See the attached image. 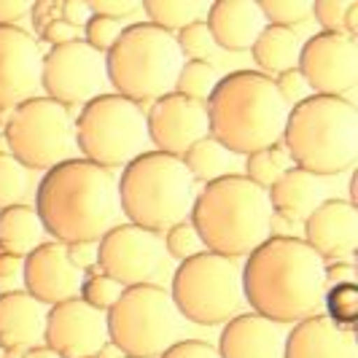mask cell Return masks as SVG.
<instances>
[{
  "mask_svg": "<svg viewBox=\"0 0 358 358\" xmlns=\"http://www.w3.org/2000/svg\"><path fill=\"white\" fill-rule=\"evenodd\" d=\"M22 358H59L54 353L52 348H46V345H36V348H30V350H24Z\"/></svg>",
  "mask_w": 358,
  "mask_h": 358,
  "instance_id": "f907efd6",
  "label": "cell"
},
{
  "mask_svg": "<svg viewBox=\"0 0 358 358\" xmlns=\"http://www.w3.org/2000/svg\"><path fill=\"white\" fill-rule=\"evenodd\" d=\"M141 8L148 17V24L173 36L194 22H202L208 14V3L202 0H143Z\"/></svg>",
  "mask_w": 358,
  "mask_h": 358,
  "instance_id": "83f0119b",
  "label": "cell"
},
{
  "mask_svg": "<svg viewBox=\"0 0 358 358\" xmlns=\"http://www.w3.org/2000/svg\"><path fill=\"white\" fill-rule=\"evenodd\" d=\"M323 294V259L302 237L269 234L243 264V296L251 313L280 326L321 315Z\"/></svg>",
  "mask_w": 358,
  "mask_h": 358,
  "instance_id": "6da1fadb",
  "label": "cell"
},
{
  "mask_svg": "<svg viewBox=\"0 0 358 358\" xmlns=\"http://www.w3.org/2000/svg\"><path fill=\"white\" fill-rule=\"evenodd\" d=\"M41 41L52 43V49L54 46H65V43H73V41H81V30L68 24V22H62V19H57L49 27L41 30Z\"/></svg>",
  "mask_w": 358,
  "mask_h": 358,
  "instance_id": "b9f144b4",
  "label": "cell"
},
{
  "mask_svg": "<svg viewBox=\"0 0 358 358\" xmlns=\"http://www.w3.org/2000/svg\"><path fill=\"white\" fill-rule=\"evenodd\" d=\"M162 234L122 221L97 240V269H103L124 288L151 283L164 267Z\"/></svg>",
  "mask_w": 358,
  "mask_h": 358,
  "instance_id": "4fadbf2b",
  "label": "cell"
},
{
  "mask_svg": "<svg viewBox=\"0 0 358 358\" xmlns=\"http://www.w3.org/2000/svg\"><path fill=\"white\" fill-rule=\"evenodd\" d=\"M283 326L259 313H240L224 323L215 353L218 358H283Z\"/></svg>",
  "mask_w": 358,
  "mask_h": 358,
  "instance_id": "ffe728a7",
  "label": "cell"
},
{
  "mask_svg": "<svg viewBox=\"0 0 358 358\" xmlns=\"http://www.w3.org/2000/svg\"><path fill=\"white\" fill-rule=\"evenodd\" d=\"M342 36L353 38L358 36V3H350L348 11H345V19H342Z\"/></svg>",
  "mask_w": 358,
  "mask_h": 358,
  "instance_id": "681fc988",
  "label": "cell"
},
{
  "mask_svg": "<svg viewBox=\"0 0 358 358\" xmlns=\"http://www.w3.org/2000/svg\"><path fill=\"white\" fill-rule=\"evenodd\" d=\"M283 358H356L353 331H342L326 315L294 323L283 342Z\"/></svg>",
  "mask_w": 358,
  "mask_h": 358,
  "instance_id": "603a6c76",
  "label": "cell"
},
{
  "mask_svg": "<svg viewBox=\"0 0 358 358\" xmlns=\"http://www.w3.org/2000/svg\"><path fill=\"white\" fill-rule=\"evenodd\" d=\"M176 43H178L183 59H194V62H210L215 49H218L213 36H210V30H208V24H205V19L178 30L176 33Z\"/></svg>",
  "mask_w": 358,
  "mask_h": 358,
  "instance_id": "836d02e7",
  "label": "cell"
},
{
  "mask_svg": "<svg viewBox=\"0 0 358 358\" xmlns=\"http://www.w3.org/2000/svg\"><path fill=\"white\" fill-rule=\"evenodd\" d=\"M189 221L202 237L205 251L229 259L248 256L272 234L267 192L237 173L208 183L194 199Z\"/></svg>",
  "mask_w": 358,
  "mask_h": 358,
  "instance_id": "277c9868",
  "label": "cell"
},
{
  "mask_svg": "<svg viewBox=\"0 0 358 358\" xmlns=\"http://www.w3.org/2000/svg\"><path fill=\"white\" fill-rule=\"evenodd\" d=\"M280 143L294 167L326 178L348 173L358 159V110L345 97L310 94L288 108Z\"/></svg>",
  "mask_w": 358,
  "mask_h": 358,
  "instance_id": "5b68a950",
  "label": "cell"
},
{
  "mask_svg": "<svg viewBox=\"0 0 358 358\" xmlns=\"http://www.w3.org/2000/svg\"><path fill=\"white\" fill-rule=\"evenodd\" d=\"M145 127L151 145L170 157H183L189 145L210 135L205 103L189 100L178 92H170L151 103L145 110Z\"/></svg>",
  "mask_w": 358,
  "mask_h": 358,
  "instance_id": "e0dca14e",
  "label": "cell"
},
{
  "mask_svg": "<svg viewBox=\"0 0 358 358\" xmlns=\"http://www.w3.org/2000/svg\"><path fill=\"white\" fill-rule=\"evenodd\" d=\"M189 176L194 178V183H213L218 178L232 176L234 170V154L215 141L213 135H205L202 141H197L194 145L186 148V154L180 157Z\"/></svg>",
  "mask_w": 358,
  "mask_h": 358,
  "instance_id": "4316f807",
  "label": "cell"
},
{
  "mask_svg": "<svg viewBox=\"0 0 358 358\" xmlns=\"http://www.w3.org/2000/svg\"><path fill=\"white\" fill-rule=\"evenodd\" d=\"M84 272L76 269L68 259V251L62 243H41L36 251L24 256L22 267V283L30 296L46 307L76 299L81 291Z\"/></svg>",
  "mask_w": 358,
  "mask_h": 358,
  "instance_id": "ac0fdd59",
  "label": "cell"
},
{
  "mask_svg": "<svg viewBox=\"0 0 358 358\" xmlns=\"http://www.w3.org/2000/svg\"><path fill=\"white\" fill-rule=\"evenodd\" d=\"M24 14H30V3L27 0H6V3H0V27L3 24H17Z\"/></svg>",
  "mask_w": 358,
  "mask_h": 358,
  "instance_id": "c3c4849f",
  "label": "cell"
},
{
  "mask_svg": "<svg viewBox=\"0 0 358 358\" xmlns=\"http://www.w3.org/2000/svg\"><path fill=\"white\" fill-rule=\"evenodd\" d=\"M350 0H315L313 3V14L323 24V33H342V19L348 11Z\"/></svg>",
  "mask_w": 358,
  "mask_h": 358,
  "instance_id": "f35d334b",
  "label": "cell"
},
{
  "mask_svg": "<svg viewBox=\"0 0 358 358\" xmlns=\"http://www.w3.org/2000/svg\"><path fill=\"white\" fill-rule=\"evenodd\" d=\"M326 318L342 331H353L358 321V288L356 283L348 286H329L323 294Z\"/></svg>",
  "mask_w": 358,
  "mask_h": 358,
  "instance_id": "4dcf8cb0",
  "label": "cell"
},
{
  "mask_svg": "<svg viewBox=\"0 0 358 358\" xmlns=\"http://www.w3.org/2000/svg\"><path fill=\"white\" fill-rule=\"evenodd\" d=\"M27 186H30L27 170L11 154L0 157V210H6L11 205H22Z\"/></svg>",
  "mask_w": 358,
  "mask_h": 358,
  "instance_id": "d6a6232c",
  "label": "cell"
},
{
  "mask_svg": "<svg viewBox=\"0 0 358 358\" xmlns=\"http://www.w3.org/2000/svg\"><path fill=\"white\" fill-rule=\"evenodd\" d=\"M170 299L180 318L197 326H218L240 315L243 296V267L237 259L202 251L186 262L170 280Z\"/></svg>",
  "mask_w": 358,
  "mask_h": 358,
  "instance_id": "ba28073f",
  "label": "cell"
},
{
  "mask_svg": "<svg viewBox=\"0 0 358 358\" xmlns=\"http://www.w3.org/2000/svg\"><path fill=\"white\" fill-rule=\"evenodd\" d=\"M30 17H33L36 30L41 33L52 22L62 19V0H38L36 6H30Z\"/></svg>",
  "mask_w": 358,
  "mask_h": 358,
  "instance_id": "ee69618b",
  "label": "cell"
},
{
  "mask_svg": "<svg viewBox=\"0 0 358 358\" xmlns=\"http://www.w3.org/2000/svg\"><path fill=\"white\" fill-rule=\"evenodd\" d=\"M197 183L189 176L180 157L145 151L122 167L119 202L127 224L164 234L170 227L192 215Z\"/></svg>",
  "mask_w": 358,
  "mask_h": 358,
  "instance_id": "8992f818",
  "label": "cell"
},
{
  "mask_svg": "<svg viewBox=\"0 0 358 358\" xmlns=\"http://www.w3.org/2000/svg\"><path fill=\"white\" fill-rule=\"evenodd\" d=\"M92 19L90 3L87 0H62V22L84 30V24Z\"/></svg>",
  "mask_w": 358,
  "mask_h": 358,
  "instance_id": "bcb514c9",
  "label": "cell"
},
{
  "mask_svg": "<svg viewBox=\"0 0 358 358\" xmlns=\"http://www.w3.org/2000/svg\"><path fill=\"white\" fill-rule=\"evenodd\" d=\"M205 108L210 135L234 157L278 145L288 119L275 81L259 71H234L218 78Z\"/></svg>",
  "mask_w": 358,
  "mask_h": 358,
  "instance_id": "3957f363",
  "label": "cell"
},
{
  "mask_svg": "<svg viewBox=\"0 0 358 358\" xmlns=\"http://www.w3.org/2000/svg\"><path fill=\"white\" fill-rule=\"evenodd\" d=\"M267 197L272 215H278L286 224H305L307 215L321 202H326V186L318 176L291 164L267 189Z\"/></svg>",
  "mask_w": 358,
  "mask_h": 358,
  "instance_id": "cb8c5ba5",
  "label": "cell"
},
{
  "mask_svg": "<svg viewBox=\"0 0 358 358\" xmlns=\"http://www.w3.org/2000/svg\"><path fill=\"white\" fill-rule=\"evenodd\" d=\"M141 8L138 0H90L92 17H108V19H127Z\"/></svg>",
  "mask_w": 358,
  "mask_h": 358,
  "instance_id": "ab89813d",
  "label": "cell"
},
{
  "mask_svg": "<svg viewBox=\"0 0 358 358\" xmlns=\"http://www.w3.org/2000/svg\"><path fill=\"white\" fill-rule=\"evenodd\" d=\"M272 81H275V90L280 94V100H283L288 108L299 106L302 100H307V97L313 94V90H310V84L305 81V76L299 73V68H291V71L280 73V76H275Z\"/></svg>",
  "mask_w": 358,
  "mask_h": 358,
  "instance_id": "74e56055",
  "label": "cell"
},
{
  "mask_svg": "<svg viewBox=\"0 0 358 358\" xmlns=\"http://www.w3.org/2000/svg\"><path fill=\"white\" fill-rule=\"evenodd\" d=\"M218 84V73L210 62H194V59H183L180 73L176 78V92L189 97V100H197V103H208L210 92Z\"/></svg>",
  "mask_w": 358,
  "mask_h": 358,
  "instance_id": "f546056e",
  "label": "cell"
},
{
  "mask_svg": "<svg viewBox=\"0 0 358 358\" xmlns=\"http://www.w3.org/2000/svg\"><path fill=\"white\" fill-rule=\"evenodd\" d=\"M43 237H46V229L38 218L36 208L22 202L0 210V251L24 259L43 243Z\"/></svg>",
  "mask_w": 358,
  "mask_h": 358,
  "instance_id": "484cf974",
  "label": "cell"
},
{
  "mask_svg": "<svg viewBox=\"0 0 358 358\" xmlns=\"http://www.w3.org/2000/svg\"><path fill=\"white\" fill-rule=\"evenodd\" d=\"M205 24L218 49L251 52L256 38L267 27V19L256 0H215L208 6Z\"/></svg>",
  "mask_w": 358,
  "mask_h": 358,
  "instance_id": "44dd1931",
  "label": "cell"
},
{
  "mask_svg": "<svg viewBox=\"0 0 358 358\" xmlns=\"http://www.w3.org/2000/svg\"><path fill=\"white\" fill-rule=\"evenodd\" d=\"M296 68L313 94L345 97L358 84V43L342 33H318L302 43Z\"/></svg>",
  "mask_w": 358,
  "mask_h": 358,
  "instance_id": "5bb4252c",
  "label": "cell"
},
{
  "mask_svg": "<svg viewBox=\"0 0 358 358\" xmlns=\"http://www.w3.org/2000/svg\"><path fill=\"white\" fill-rule=\"evenodd\" d=\"M183 65L176 36L159 27L138 22L122 30L116 43L106 52V78L113 94L138 106L154 103L176 92V78Z\"/></svg>",
  "mask_w": 358,
  "mask_h": 358,
  "instance_id": "52a82bcc",
  "label": "cell"
},
{
  "mask_svg": "<svg viewBox=\"0 0 358 358\" xmlns=\"http://www.w3.org/2000/svg\"><path fill=\"white\" fill-rule=\"evenodd\" d=\"M73 129L81 159L108 170L127 167L151 145L143 106L119 94H100L87 103L73 122Z\"/></svg>",
  "mask_w": 358,
  "mask_h": 358,
  "instance_id": "9c48e42d",
  "label": "cell"
},
{
  "mask_svg": "<svg viewBox=\"0 0 358 358\" xmlns=\"http://www.w3.org/2000/svg\"><path fill=\"white\" fill-rule=\"evenodd\" d=\"M288 162L291 159H288L286 148L280 143L269 145V148H262V151H253V154L245 157V178L251 180V183H256L259 189L267 192L269 186L291 167Z\"/></svg>",
  "mask_w": 358,
  "mask_h": 358,
  "instance_id": "f1b7e54d",
  "label": "cell"
},
{
  "mask_svg": "<svg viewBox=\"0 0 358 358\" xmlns=\"http://www.w3.org/2000/svg\"><path fill=\"white\" fill-rule=\"evenodd\" d=\"M180 318L170 291L157 283L124 288L106 313L108 342L129 358H159L180 340Z\"/></svg>",
  "mask_w": 358,
  "mask_h": 358,
  "instance_id": "30bf717a",
  "label": "cell"
},
{
  "mask_svg": "<svg viewBox=\"0 0 358 358\" xmlns=\"http://www.w3.org/2000/svg\"><path fill=\"white\" fill-rule=\"evenodd\" d=\"M22 267H24V259L22 256L0 251V288L11 286L14 280H19L22 278Z\"/></svg>",
  "mask_w": 358,
  "mask_h": 358,
  "instance_id": "7dc6e473",
  "label": "cell"
},
{
  "mask_svg": "<svg viewBox=\"0 0 358 358\" xmlns=\"http://www.w3.org/2000/svg\"><path fill=\"white\" fill-rule=\"evenodd\" d=\"M323 280H326V288L356 283V267H353L350 262H331V264H323Z\"/></svg>",
  "mask_w": 358,
  "mask_h": 358,
  "instance_id": "f6af8a7d",
  "label": "cell"
},
{
  "mask_svg": "<svg viewBox=\"0 0 358 358\" xmlns=\"http://www.w3.org/2000/svg\"><path fill=\"white\" fill-rule=\"evenodd\" d=\"M259 8L267 19V24H278V27L302 24L313 14V3L310 0H262Z\"/></svg>",
  "mask_w": 358,
  "mask_h": 358,
  "instance_id": "d590c367",
  "label": "cell"
},
{
  "mask_svg": "<svg viewBox=\"0 0 358 358\" xmlns=\"http://www.w3.org/2000/svg\"><path fill=\"white\" fill-rule=\"evenodd\" d=\"M43 345L59 358L97 356L108 345L106 313L81 302L78 296L52 305L46 313Z\"/></svg>",
  "mask_w": 358,
  "mask_h": 358,
  "instance_id": "9a60e30c",
  "label": "cell"
},
{
  "mask_svg": "<svg viewBox=\"0 0 358 358\" xmlns=\"http://www.w3.org/2000/svg\"><path fill=\"white\" fill-rule=\"evenodd\" d=\"M41 65L43 52L19 24L0 27V110H14L17 106L38 97L41 92Z\"/></svg>",
  "mask_w": 358,
  "mask_h": 358,
  "instance_id": "2e32d148",
  "label": "cell"
},
{
  "mask_svg": "<svg viewBox=\"0 0 358 358\" xmlns=\"http://www.w3.org/2000/svg\"><path fill=\"white\" fill-rule=\"evenodd\" d=\"M6 154H11V148H8V141H6V135L0 132V157H6Z\"/></svg>",
  "mask_w": 358,
  "mask_h": 358,
  "instance_id": "816d5d0a",
  "label": "cell"
},
{
  "mask_svg": "<svg viewBox=\"0 0 358 358\" xmlns=\"http://www.w3.org/2000/svg\"><path fill=\"white\" fill-rule=\"evenodd\" d=\"M124 286L119 280H113L110 275H106L103 269H90L84 272V280H81V291H78V299L87 302L90 307L100 310V313H108L110 307L119 302Z\"/></svg>",
  "mask_w": 358,
  "mask_h": 358,
  "instance_id": "1f68e13d",
  "label": "cell"
},
{
  "mask_svg": "<svg viewBox=\"0 0 358 358\" xmlns=\"http://www.w3.org/2000/svg\"><path fill=\"white\" fill-rule=\"evenodd\" d=\"M305 240L321 259L348 262L358 248V210L350 199H326L305 221Z\"/></svg>",
  "mask_w": 358,
  "mask_h": 358,
  "instance_id": "d6986e66",
  "label": "cell"
},
{
  "mask_svg": "<svg viewBox=\"0 0 358 358\" xmlns=\"http://www.w3.org/2000/svg\"><path fill=\"white\" fill-rule=\"evenodd\" d=\"M49 307L22 291H3L0 294V348L3 350H30L43 345V326H46Z\"/></svg>",
  "mask_w": 358,
  "mask_h": 358,
  "instance_id": "7402d4cb",
  "label": "cell"
},
{
  "mask_svg": "<svg viewBox=\"0 0 358 358\" xmlns=\"http://www.w3.org/2000/svg\"><path fill=\"white\" fill-rule=\"evenodd\" d=\"M119 358H129V356H119Z\"/></svg>",
  "mask_w": 358,
  "mask_h": 358,
  "instance_id": "db71d44e",
  "label": "cell"
},
{
  "mask_svg": "<svg viewBox=\"0 0 358 358\" xmlns=\"http://www.w3.org/2000/svg\"><path fill=\"white\" fill-rule=\"evenodd\" d=\"M36 213L54 243H97L124 218L119 176L94 162L73 157L41 178Z\"/></svg>",
  "mask_w": 358,
  "mask_h": 358,
  "instance_id": "7a4b0ae2",
  "label": "cell"
},
{
  "mask_svg": "<svg viewBox=\"0 0 358 358\" xmlns=\"http://www.w3.org/2000/svg\"><path fill=\"white\" fill-rule=\"evenodd\" d=\"M299 52H302L299 33L294 27H278V24H267L251 46L253 62L259 65V73H264L269 78L296 68Z\"/></svg>",
  "mask_w": 358,
  "mask_h": 358,
  "instance_id": "d4e9b609",
  "label": "cell"
},
{
  "mask_svg": "<svg viewBox=\"0 0 358 358\" xmlns=\"http://www.w3.org/2000/svg\"><path fill=\"white\" fill-rule=\"evenodd\" d=\"M106 54L94 52L90 43L73 41L54 46L43 54L41 65V92L59 106H87L106 94Z\"/></svg>",
  "mask_w": 358,
  "mask_h": 358,
  "instance_id": "7c38bea8",
  "label": "cell"
},
{
  "mask_svg": "<svg viewBox=\"0 0 358 358\" xmlns=\"http://www.w3.org/2000/svg\"><path fill=\"white\" fill-rule=\"evenodd\" d=\"M90 358H100V356H90Z\"/></svg>",
  "mask_w": 358,
  "mask_h": 358,
  "instance_id": "f5cc1de1",
  "label": "cell"
},
{
  "mask_svg": "<svg viewBox=\"0 0 358 358\" xmlns=\"http://www.w3.org/2000/svg\"><path fill=\"white\" fill-rule=\"evenodd\" d=\"M65 251L76 269L90 272L97 267V243H71V245H65Z\"/></svg>",
  "mask_w": 358,
  "mask_h": 358,
  "instance_id": "7bdbcfd3",
  "label": "cell"
},
{
  "mask_svg": "<svg viewBox=\"0 0 358 358\" xmlns=\"http://www.w3.org/2000/svg\"><path fill=\"white\" fill-rule=\"evenodd\" d=\"M3 135L8 141L11 157L24 170L49 173L76 154L71 110L43 94L14 108L3 124Z\"/></svg>",
  "mask_w": 358,
  "mask_h": 358,
  "instance_id": "8fae6325",
  "label": "cell"
},
{
  "mask_svg": "<svg viewBox=\"0 0 358 358\" xmlns=\"http://www.w3.org/2000/svg\"><path fill=\"white\" fill-rule=\"evenodd\" d=\"M162 240H164V253L170 259H176V262H186V259H192V256L205 251L202 237H199V232L194 229V224L189 218L176 224V227H170Z\"/></svg>",
  "mask_w": 358,
  "mask_h": 358,
  "instance_id": "e575fe53",
  "label": "cell"
},
{
  "mask_svg": "<svg viewBox=\"0 0 358 358\" xmlns=\"http://www.w3.org/2000/svg\"><path fill=\"white\" fill-rule=\"evenodd\" d=\"M159 358H218L215 348L205 340H178Z\"/></svg>",
  "mask_w": 358,
  "mask_h": 358,
  "instance_id": "60d3db41",
  "label": "cell"
},
{
  "mask_svg": "<svg viewBox=\"0 0 358 358\" xmlns=\"http://www.w3.org/2000/svg\"><path fill=\"white\" fill-rule=\"evenodd\" d=\"M124 24L119 19H108V17H92L87 24H84V43H90L94 52L106 54L116 38L122 36Z\"/></svg>",
  "mask_w": 358,
  "mask_h": 358,
  "instance_id": "8d00e7d4",
  "label": "cell"
}]
</instances>
